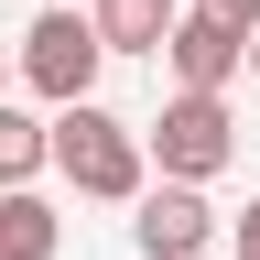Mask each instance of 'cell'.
Returning <instances> with one entry per match:
<instances>
[{"mask_svg": "<svg viewBox=\"0 0 260 260\" xmlns=\"http://www.w3.org/2000/svg\"><path fill=\"white\" fill-rule=\"evenodd\" d=\"M44 174H65L76 195H98V206H130L152 162H141V130L130 119H109L98 98H65L44 119Z\"/></svg>", "mask_w": 260, "mask_h": 260, "instance_id": "6da1fadb", "label": "cell"}, {"mask_svg": "<svg viewBox=\"0 0 260 260\" xmlns=\"http://www.w3.org/2000/svg\"><path fill=\"white\" fill-rule=\"evenodd\" d=\"M141 162H162V184H217L228 162H239V119H228V98H162V119L141 130Z\"/></svg>", "mask_w": 260, "mask_h": 260, "instance_id": "7a4b0ae2", "label": "cell"}, {"mask_svg": "<svg viewBox=\"0 0 260 260\" xmlns=\"http://www.w3.org/2000/svg\"><path fill=\"white\" fill-rule=\"evenodd\" d=\"M98 32H87V11L76 0H44L32 11V32H22V54H11V76L44 98V109H65V98H98Z\"/></svg>", "mask_w": 260, "mask_h": 260, "instance_id": "3957f363", "label": "cell"}, {"mask_svg": "<svg viewBox=\"0 0 260 260\" xmlns=\"http://www.w3.org/2000/svg\"><path fill=\"white\" fill-rule=\"evenodd\" d=\"M130 206H141V217H130L141 260H195V249L217 239V217H206V195H195V184H141Z\"/></svg>", "mask_w": 260, "mask_h": 260, "instance_id": "277c9868", "label": "cell"}, {"mask_svg": "<svg viewBox=\"0 0 260 260\" xmlns=\"http://www.w3.org/2000/svg\"><path fill=\"white\" fill-rule=\"evenodd\" d=\"M162 65H174V87H184V98H228V76H239V32H217V22L174 11V32H162Z\"/></svg>", "mask_w": 260, "mask_h": 260, "instance_id": "5b68a950", "label": "cell"}, {"mask_svg": "<svg viewBox=\"0 0 260 260\" xmlns=\"http://www.w3.org/2000/svg\"><path fill=\"white\" fill-rule=\"evenodd\" d=\"M87 32H98V54H162L174 0H87Z\"/></svg>", "mask_w": 260, "mask_h": 260, "instance_id": "8992f818", "label": "cell"}, {"mask_svg": "<svg viewBox=\"0 0 260 260\" xmlns=\"http://www.w3.org/2000/svg\"><path fill=\"white\" fill-rule=\"evenodd\" d=\"M54 249H65V217L32 184H11V195H0V260H54Z\"/></svg>", "mask_w": 260, "mask_h": 260, "instance_id": "52a82bcc", "label": "cell"}, {"mask_svg": "<svg viewBox=\"0 0 260 260\" xmlns=\"http://www.w3.org/2000/svg\"><path fill=\"white\" fill-rule=\"evenodd\" d=\"M32 174H44V119H22L11 98H0V195L32 184Z\"/></svg>", "mask_w": 260, "mask_h": 260, "instance_id": "ba28073f", "label": "cell"}, {"mask_svg": "<svg viewBox=\"0 0 260 260\" xmlns=\"http://www.w3.org/2000/svg\"><path fill=\"white\" fill-rule=\"evenodd\" d=\"M195 22H217V32L249 44V32H260V0H195Z\"/></svg>", "mask_w": 260, "mask_h": 260, "instance_id": "9c48e42d", "label": "cell"}, {"mask_svg": "<svg viewBox=\"0 0 260 260\" xmlns=\"http://www.w3.org/2000/svg\"><path fill=\"white\" fill-rule=\"evenodd\" d=\"M228 260H260V195H249V217H239V239H228Z\"/></svg>", "mask_w": 260, "mask_h": 260, "instance_id": "30bf717a", "label": "cell"}, {"mask_svg": "<svg viewBox=\"0 0 260 260\" xmlns=\"http://www.w3.org/2000/svg\"><path fill=\"white\" fill-rule=\"evenodd\" d=\"M239 65H249V76H260V32H249V44H239Z\"/></svg>", "mask_w": 260, "mask_h": 260, "instance_id": "8fae6325", "label": "cell"}, {"mask_svg": "<svg viewBox=\"0 0 260 260\" xmlns=\"http://www.w3.org/2000/svg\"><path fill=\"white\" fill-rule=\"evenodd\" d=\"M0 98H11V54H0Z\"/></svg>", "mask_w": 260, "mask_h": 260, "instance_id": "7c38bea8", "label": "cell"}, {"mask_svg": "<svg viewBox=\"0 0 260 260\" xmlns=\"http://www.w3.org/2000/svg\"><path fill=\"white\" fill-rule=\"evenodd\" d=\"M32 11H44V0H32Z\"/></svg>", "mask_w": 260, "mask_h": 260, "instance_id": "4fadbf2b", "label": "cell"}]
</instances>
